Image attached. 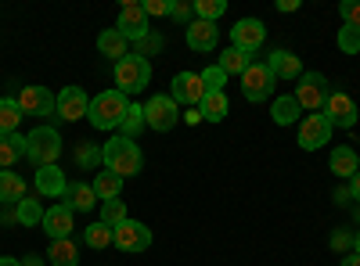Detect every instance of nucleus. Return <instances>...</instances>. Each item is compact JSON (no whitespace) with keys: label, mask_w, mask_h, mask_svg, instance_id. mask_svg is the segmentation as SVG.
Returning <instances> with one entry per match:
<instances>
[{"label":"nucleus","mask_w":360,"mask_h":266,"mask_svg":"<svg viewBox=\"0 0 360 266\" xmlns=\"http://www.w3.org/2000/svg\"><path fill=\"white\" fill-rule=\"evenodd\" d=\"M101 162H105V169L108 173H115V176H137L141 173V166H144V155H141V147L134 144V140H127V137H112L105 147H101Z\"/></svg>","instance_id":"obj_1"},{"label":"nucleus","mask_w":360,"mask_h":266,"mask_svg":"<svg viewBox=\"0 0 360 266\" xmlns=\"http://www.w3.org/2000/svg\"><path fill=\"white\" fill-rule=\"evenodd\" d=\"M127 108H130L127 94H119V91H105V94H98L94 101H90L86 119L94 123V130H119V123H123Z\"/></svg>","instance_id":"obj_2"},{"label":"nucleus","mask_w":360,"mask_h":266,"mask_svg":"<svg viewBox=\"0 0 360 266\" xmlns=\"http://www.w3.org/2000/svg\"><path fill=\"white\" fill-rule=\"evenodd\" d=\"M152 83V62L141 54H127L123 62H115V86L119 94H141Z\"/></svg>","instance_id":"obj_3"},{"label":"nucleus","mask_w":360,"mask_h":266,"mask_svg":"<svg viewBox=\"0 0 360 266\" xmlns=\"http://www.w3.org/2000/svg\"><path fill=\"white\" fill-rule=\"evenodd\" d=\"M25 140H29L25 159L33 162L37 169L54 166V162H58V155H62V137H58V130H54V126H37L33 133H25Z\"/></svg>","instance_id":"obj_4"},{"label":"nucleus","mask_w":360,"mask_h":266,"mask_svg":"<svg viewBox=\"0 0 360 266\" xmlns=\"http://www.w3.org/2000/svg\"><path fill=\"white\" fill-rule=\"evenodd\" d=\"M328 94H332V86H328V79L321 72H303L292 98H295V105L303 108V112H324Z\"/></svg>","instance_id":"obj_5"},{"label":"nucleus","mask_w":360,"mask_h":266,"mask_svg":"<svg viewBox=\"0 0 360 266\" xmlns=\"http://www.w3.org/2000/svg\"><path fill=\"white\" fill-rule=\"evenodd\" d=\"M176 119H180V108H176L173 98L155 94L152 101H144V123L152 126L155 133H169V130L176 126Z\"/></svg>","instance_id":"obj_6"},{"label":"nucleus","mask_w":360,"mask_h":266,"mask_svg":"<svg viewBox=\"0 0 360 266\" xmlns=\"http://www.w3.org/2000/svg\"><path fill=\"white\" fill-rule=\"evenodd\" d=\"M274 72H270V65L266 62H252L249 69H245V76H242V94L249 98V101H266L270 94H274Z\"/></svg>","instance_id":"obj_7"},{"label":"nucleus","mask_w":360,"mask_h":266,"mask_svg":"<svg viewBox=\"0 0 360 266\" xmlns=\"http://www.w3.org/2000/svg\"><path fill=\"white\" fill-rule=\"evenodd\" d=\"M332 123H328V115L324 112H314L307 115L303 123H299V147L303 152H317V147H324L328 140H332Z\"/></svg>","instance_id":"obj_8"},{"label":"nucleus","mask_w":360,"mask_h":266,"mask_svg":"<svg viewBox=\"0 0 360 266\" xmlns=\"http://www.w3.org/2000/svg\"><path fill=\"white\" fill-rule=\"evenodd\" d=\"M266 40V25L259 18H242V22H234L231 29V47L234 51H245V54H256Z\"/></svg>","instance_id":"obj_9"},{"label":"nucleus","mask_w":360,"mask_h":266,"mask_svg":"<svg viewBox=\"0 0 360 266\" xmlns=\"http://www.w3.org/2000/svg\"><path fill=\"white\" fill-rule=\"evenodd\" d=\"M115 248H123V252H144L148 245H152V230H148L144 223L137 220H123L115 227Z\"/></svg>","instance_id":"obj_10"},{"label":"nucleus","mask_w":360,"mask_h":266,"mask_svg":"<svg viewBox=\"0 0 360 266\" xmlns=\"http://www.w3.org/2000/svg\"><path fill=\"white\" fill-rule=\"evenodd\" d=\"M324 115H328V123L339 126V130H353V126H356V105H353V98L342 94V91H332V94H328Z\"/></svg>","instance_id":"obj_11"},{"label":"nucleus","mask_w":360,"mask_h":266,"mask_svg":"<svg viewBox=\"0 0 360 266\" xmlns=\"http://www.w3.org/2000/svg\"><path fill=\"white\" fill-rule=\"evenodd\" d=\"M86 108H90V98L79 91V86H65L54 101V119H65V123H76V119H86Z\"/></svg>","instance_id":"obj_12"},{"label":"nucleus","mask_w":360,"mask_h":266,"mask_svg":"<svg viewBox=\"0 0 360 266\" xmlns=\"http://www.w3.org/2000/svg\"><path fill=\"white\" fill-rule=\"evenodd\" d=\"M54 94L47 91V86H22L18 94V108L22 115H33V119H40V115H54Z\"/></svg>","instance_id":"obj_13"},{"label":"nucleus","mask_w":360,"mask_h":266,"mask_svg":"<svg viewBox=\"0 0 360 266\" xmlns=\"http://www.w3.org/2000/svg\"><path fill=\"white\" fill-rule=\"evenodd\" d=\"M176 105H188V108H195V105H202V98H205V86H202V76L198 72H176L173 76V94H169Z\"/></svg>","instance_id":"obj_14"},{"label":"nucleus","mask_w":360,"mask_h":266,"mask_svg":"<svg viewBox=\"0 0 360 266\" xmlns=\"http://www.w3.org/2000/svg\"><path fill=\"white\" fill-rule=\"evenodd\" d=\"M115 29H119V33H123L127 40H144V36H148V15H144V4H134V0H127L123 11H119Z\"/></svg>","instance_id":"obj_15"},{"label":"nucleus","mask_w":360,"mask_h":266,"mask_svg":"<svg viewBox=\"0 0 360 266\" xmlns=\"http://www.w3.org/2000/svg\"><path fill=\"white\" fill-rule=\"evenodd\" d=\"M47 234H51V241H62V238H69L72 234V209L62 201V205H54V209H47L44 213V223H40Z\"/></svg>","instance_id":"obj_16"},{"label":"nucleus","mask_w":360,"mask_h":266,"mask_svg":"<svg viewBox=\"0 0 360 266\" xmlns=\"http://www.w3.org/2000/svg\"><path fill=\"white\" fill-rule=\"evenodd\" d=\"M65 187H69V180H65V173L58 166L37 169V194H44V198H65Z\"/></svg>","instance_id":"obj_17"},{"label":"nucleus","mask_w":360,"mask_h":266,"mask_svg":"<svg viewBox=\"0 0 360 266\" xmlns=\"http://www.w3.org/2000/svg\"><path fill=\"white\" fill-rule=\"evenodd\" d=\"M217 40H220L217 22H202V18H195V22L188 25V47H191V51H213Z\"/></svg>","instance_id":"obj_18"},{"label":"nucleus","mask_w":360,"mask_h":266,"mask_svg":"<svg viewBox=\"0 0 360 266\" xmlns=\"http://www.w3.org/2000/svg\"><path fill=\"white\" fill-rule=\"evenodd\" d=\"M270 72H274V79H299L303 76V58H295L292 51H274L266 58Z\"/></svg>","instance_id":"obj_19"},{"label":"nucleus","mask_w":360,"mask_h":266,"mask_svg":"<svg viewBox=\"0 0 360 266\" xmlns=\"http://www.w3.org/2000/svg\"><path fill=\"white\" fill-rule=\"evenodd\" d=\"M65 205L72 213H90L98 205V194H94V187L90 184H83V180H69V187H65Z\"/></svg>","instance_id":"obj_20"},{"label":"nucleus","mask_w":360,"mask_h":266,"mask_svg":"<svg viewBox=\"0 0 360 266\" xmlns=\"http://www.w3.org/2000/svg\"><path fill=\"white\" fill-rule=\"evenodd\" d=\"M29 140L22 133H0V169H11L18 159H25Z\"/></svg>","instance_id":"obj_21"},{"label":"nucleus","mask_w":360,"mask_h":266,"mask_svg":"<svg viewBox=\"0 0 360 266\" xmlns=\"http://www.w3.org/2000/svg\"><path fill=\"white\" fill-rule=\"evenodd\" d=\"M98 51L105 58H115V62H123V58L130 54V40L119 33V29H105V33L98 36Z\"/></svg>","instance_id":"obj_22"},{"label":"nucleus","mask_w":360,"mask_h":266,"mask_svg":"<svg viewBox=\"0 0 360 266\" xmlns=\"http://www.w3.org/2000/svg\"><path fill=\"white\" fill-rule=\"evenodd\" d=\"M332 173L342 180H353V173H360V155L353 147H335L332 152Z\"/></svg>","instance_id":"obj_23"},{"label":"nucleus","mask_w":360,"mask_h":266,"mask_svg":"<svg viewBox=\"0 0 360 266\" xmlns=\"http://www.w3.org/2000/svg\"><path fill=\"white\" fill-rule=\"evenodd\" d=\"M227 112H231L227 94H205L202 105H198V115H202V119H209V123H224Z\"/></svg>","instance_id":"obj_24"},{"label":"nucleus","mask_w":360,"mask_h":266,"mask_svg":"<svg viewBox=\"0 0 360 266\" xmlns=\"http://www.w3.org/2000/svg\"><path fill=\"white\" fill-rule=\"evenodd\" d=\"M90 187H94V194H98V201H112V198H119V194H123V176H115V173H98L94 176V184H90Z\"/></svg>","instance_id":"obj_25"},{"label":"nucleus","mask_w":360,"mask_h":266,"mask_svg":"<svg viewBox=\"0 0 360 266\" xmlns=\"http://www.w3.org/2000/svg\"><path fill=\"white\" fill-rule=\"evenodd\" d=\"M25 198V180L11 169H0V201H22Z\"/></svg>","instance_id":"obj_26"},{"label":"nucleus","mask_w":360,"mask_h":266,"mask_svg":"<svg viewBox=\"0 0 360 266\" xmlns=\"http://www.w3.org/2000/svg\"><path fill=\"white\" fill-rule=\"evenodd\" d=\"M25 119L18 98H0V133H18V123Z\"/></svg>","instance_id":"obj_27"},{"label":"nucleus","mask_w":360,"mask_h":266,"mask_svg":"<svg viewBox=\"0 0 360 266\" xmlns=\"http://www.w3.org/2000/svg\"><path fill=\"white\" fill-rule=\"evenodd\" d=\"M227 76H245V69L252 65V54H245V51H234V47H227L224 54H220V62H217Z\"/></svg>","instance_id":"obj_28"},{"label":"nucleus","mask_w":360,"mask_h":266,"mask_svg":"<svg viewBox=\"0 0 360 266\" xmlns=\"http://www.w3.org/2000/svg\"><path fill=\"white\" fill-rule=\"evenodd\" d=\"M144 126H148V123H144V105H134V101H130V108H127V115H123V123H119V137L137 140V133H141Z\"/></svg>","instance_id":"obj_29"},{"label":"nucleus","mask_w":360,"mask_h":266,"mask_svg":"<svg viewBox=\"0 0 360 266\" xmlns=\"http://www.w3.org/2000/svg\"><path fill=\"white\" fill-rule=\"evenodd\" d=\"M47 259H51L54 266H79V252H76V245H72L69 238H62V241H51Z\"/></svg>","instance_id":"obj_30"},{"label":"nucleus","mask_w":360,"mask_h":266,"mask_svg":"<svg viewBox=\"0 0 360 266\" xmlns=\"http://www.w3.org/2000/svg\"><path fill=\"white\" fill-rule=\"evenodd\" d=\"M44 205L37 201V198H22L18 205H15V220L22 223V227H37V223H44Z\"/></svg>","instance_id":"obj_31"},{"label":"nucleus","mask_w":360,"mask_h":266,"mask_svg":"<svg viewBox=\"0 0 360 266\" xmlns=\"http://www.w3.org/2000/svg\"><path fill=\"white\" fill-rule=\"evenodd\" d=\"M299 112H303V108L295 105V98H292V94L274 98V108H270V115H274V123H278V126H292Z\"/></svg>","instance_id":"obj_32"},{"label":"nucleus","mask_w":360,"mask_h":266,"mask_svg":"<svg viewBox=\"0 0 360 266\" xmlns=\"http://www.w3.org/2000/svg\"><path fill=\"white\" fill-rule=\"evenodd\" d=\"M83 241H86L90 248H108V245L115 241V230H112L108 223L98 220V223H90V227L83 230Z\"/></svg>","instance_id":"obj_33"},{"label":"nucleus","mask_w":360,"mask_h":266,"mask_svg":"<svg viewBox=\"0 0 360 266\" xmlns=\"http://www.w3.org/2000/svg\"><path fill=\"white\" fill-rule=\"evenodd\" d=\"M127 220V201H119V198H112V201H101V223H108L112 230Z\"/></svg>","instance_id":"obj_34"},{"label":"nucleus","mask_w":360,"mask_h":266,"mask_svg":"<svg viewBox=\"0 0 360 266\" xmlns=\"http://www.w3.org/2000/svg\"><path fill=\"white\" fill-rule=\"evenodd\" d=\"M195 15L202 22H217V18L227 15V4H224V0H195Z\"/></svg>","instance_id":"obj_35"},{"label":"nucleus","mask_w":360,"mask_h":266,"mask_svg":"<svg viewBox=\"0 0 360 266\" xmlns=\"http://www.w3.org/2000/svg\"><path fill=\"white\" fill-rule=\"evenodd\" d=\"M202 76V86H205V94H224V83H227V72L220 69V65H209L205 72H198Z\"/></svg>","instance_id":"obj_36"},{"label":"nucleus","mask_w":360,"mask_h":266,"mask_svg":"<svg viewBox=\"0 0 360 266\" xmlns=\"http://www.w3.org/2000/svg\"><path fill=\"white\" fill-rule=\"evenodd\" d=\"M335 44H339L342 54H356V51H360V29H356V25H342Z\"/></svg>","instance_id":"obj_37"},{"label":"nucleus","mask_w":360,"mask_h":266,"mask_svg":"<svg viewBox=\"0 0 360 266\" xmlns=\"http://www.w3.org/2000/svg\"><path fill=\"white\" fill-rule=\"evenodd\" d=\"M173 0H144V15L148 18H169Z\"/></svg>","instance_id":"obj_38"},{"label":"nucleus","mask_w":360,"mask_h":266,"mask_svg":"<svg viewBox=\"0 0 360 266\" xmlns=\"http://www.w3.org/2000/svg\"><path fill=\"white\" fill-rule=\"evenodd\" d=\"M339 15H342L346 25H356V29H360V0H342Z\"/></svg>","instance_id":"obj_39"},{"label":"nucleus","mask_w":360,"mask_h":266,"mask_svg":"<svg viewBox=\"0 0 360 266\" xmlns=\"http://www.w3.org/2000/svg\"><path fill=\"white\" fill-rule=\"evenodd\" d=\"M137 44H141V51H137V54H141V58H148V51L155 54V51L162 47V36H152V33H148V36H144V40H137Z\"/></svg>","instance_id":"obj_40"},{"label":"nucleus","mask_w":360,"mask_h":266,"mask_svg":"<svg viewBox=\"0 0 360 266\" xmlns=\"http://www.w3.org/2000/svg\"><path fill=\"white\" fill-rule=\"evenodd\" d=\"M195 15V4H176L173 0V11H169V18H176V22H188Z\"/></svg>","instance_id":"obj_41"},{"label":"nucleus","mask_w":360,"mask_h":266,"mask_svg":"<svg viewBox=\"0 0 360 266\" xmlns=\"http://www.w3.org/2000/svg\"><path fill=\"white\" fill-rule=\"evenodd\" d=\"M101 162V152H94V147H79V166H98Z\"/></svg>","instance_id":"obj_42"},{"label":"nucleus","mask_w":360,"mask_h":266,"mask_svg":"<svg viewBox=\"0 0 360 266\" xmlns=\"http://www.w3.org/2000/svg\"><path fill=\"white\" fill-rule=\"evenodd\" d=\"M278 11H299V0H278Z\"/></svg>","instance_id":"obj_43"},{"label":"nucleus","mask_w":360,"mask_h":266,"mask_svg":"<svg viewBox=\"0 0 360 266\" xmlns=\"http://www.w3.org/2000/svg\"><path fill=\"white\" fill-rule=\"evenodd\" d=\"M332 245H335V248H346V245H349V234H346V230H339L335 238H332Z\"/></svg>","instance_id":"obj_44"},{"label":"nucleus","mask_w":360,"mask_h":266,"mask_svg":"<svg viewBox=\"0 0 360 266\" xmlns=\"http://www.w3.org/2000/svg\"><path fill=\"white\" fill-rule=\"evenodd\" d=\"M349 194L360 201V173H353V180H349Z\"/></svg>","instance_id":"obj_45"},{"label":"nucleus","mask_w":360,"mask_h":266,"mask_svg":"<svg viewBox=\"0 0 360 266\" xmlns=\"http://www.w3.org/2000/svg\"><path fill=\"white\" fill-rule=\"evenodd\" d=\"M22 266H44V255H25Z\"/></svg>","instance_id":"obj_46"},{"label":"nucleus","mask_w":360,"mask_h":266,"mask_svg":"<svg viewBox=\"0 0 360 266\" xmlns=\"http://www.w3.org/2000/svg\"><path fill=\"white\" fill-rule=\"evenodd\" d=\"M184 119H188V123H191V126H198V123H202V115H198V112H195V108H191V112H188V115H184Z\"/></svg>","instance_id":"obj_47"},{"label":"nucleus","mask_w":360,"mask_h":266,"mask_svg":"<svg viewBox=\"0 0 360 266\" xmlns=\"http://www.w3.org/2000/svg\"><path fill=\"white\" fill-rule=\"evenodd\" d=\"M342 266H360V255H356V252H349V255L342 259Z\"/></svg>","instance_id":"obj_48"},{"label":"nucleus","mask_w":360,"mask_h":266,"mask_svg":"<svg viewBox=\"0 0 360 266\" xmlns=\"http://www.w3.org/2000/svg\"><path fill=\"white\" fill-rule=\"evenodd\" d=\"M0 266H22V259H8V255H0Z\"/></svg>","instance_id":"obj_49"},{"label":"nucleus","mask_w":360,"mask_h":266,"mask_svg":"<svg viewBox=\"0 0 360 266\" xmlns=\"http://www.w3.org/2000/svg\"><path fill=\"white\" fill-rule=\"evenodd\" d=\"M353 252L360 255V230H356V238H353Z\"/></svg>","instance_id":"obj_50"}]
</instances>
